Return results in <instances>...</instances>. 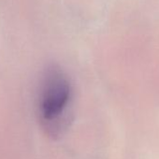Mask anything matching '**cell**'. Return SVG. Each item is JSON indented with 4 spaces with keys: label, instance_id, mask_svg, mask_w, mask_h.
I'll use <instances>...</instances> for the list:
<instances>
[{
    "label": "cell",
    "instance_id": "6da1fadb",
    "mask_svg": "<svg viewBox=\"0 0 159 159\" xmlns=\"http://www.w3.org/2000/svg\"><path fill=\"white\" fill-rule=\"evenodd\" d=\"M72 87L67 76L58 67L51 66L43 74L38 99L39 121L46 132L61 135L71 121Z\"/></svg>",
    "mask_w": 159,
    "mask_h": 159
}]
</instances>
